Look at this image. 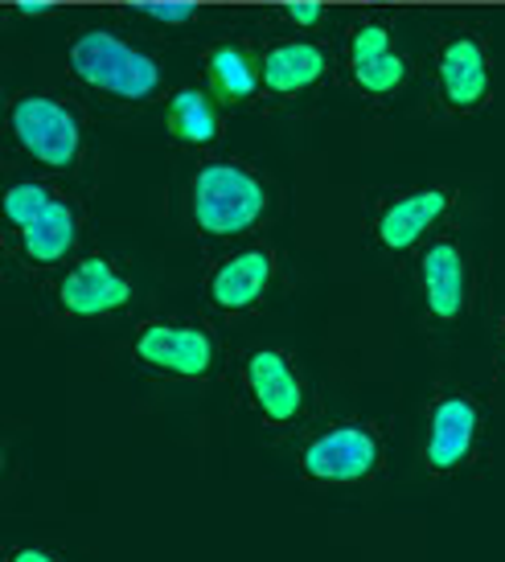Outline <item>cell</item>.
<instances>
[{
  "instance_id": "obj_13",
  "label": "cell",
  "mask_w": 505,
  "mask_h": 562,
  "mask_svg": "<svg viewBox=\"0 0 505 562\" xmlns=\"http://www.w3.org/2000/svg\"><path fill=\"white\" fill-rule=\"evenodd\" d=\"M493 91V66L490 49L476 33H448L436 49V94L452 115L485 108Z\"/></svg>"
},
{
  "instance_id": "obj_15",
  "label": "cell",
  "mask_w": 505,
  "mask_h": 562,
  "mask_svg": "<svg viewBox=\"0 0 505 562\" xmlns=\"http://www.w3.org/2000/svg\"><path fill=\"white\" fill-rule=\"evenodd\" d=\"M205 75H210V91L222 99L226 108H243L255 94L263 91V75H259V58H251L243 46H214L205 54Z\"/></svg>"
},
{
  "instance_id": "obj_16",
  "label": "cell",
  "mask_w": 505,
  "mask_h": 562,
  "mask_svg": "<svg viewBox=\"0 0 505 562\" xmlns=\"http://www.w3.org/2000/svg\"><path fill=\"white\" fill-rule=\"evenodd\" d=\"M165 124H169V136L177 144L210 148L222 136V115H218V103H214V91H202V87H181V91H173L169 108H165Z\"/></svg>"
},
{
  "instance_id": "obj_1",
  "label": "cell",
  "mask_w": 505,
  "mask_h": 562,
  "mask_svg": "<svg viewBox=\"0 0 505 562\" xmlns=\"http://www.w3.org/2000/svg\"><path fill=\"white\" fill-rule=\"evenodd\" d=\"M490 452V411L473 386L444 378L427 394L424 411V472L436 484H457L481 472Z\"/></svg>"
},
{
  "instance_id": "obj_3",
  "label": "cell",
  "mask_w": 505,
  "mask_h": 562,
  "mask_svg": "<svg viewBox=\"0 0 505 562\" xmlns=\"http://www.w3.org/2000/svg\"><path fill=\"white\" fill-rule=\"evenodd\" d=\"M271 210L268 181L243 160H205L190 177V218L205 243H238Z\"/></svg>"
},
{
  "instance_id": "obj_17",
  "label": "cell",
  "mask_w": 505,
  "mask_h": 562,
  "mask_svg": "<svg viewBox=\"0 0 505 562\" xmlns=\"http://www.w3.org/2000/svg\"><path fill=\"white\" fill-rule=\"evenodd\" d=\"M407 58L399 54L395 46L391 49H379V54H370V58H354L349 63V75H354V87L362 94H374V99H386V94H395L403 82H407Z\"/></svg>"
},
{
  "instance_id": "obj_8",
  "label": "cell",
  "mask_w": 505,
  "mask_h": 562,
  "mask_svg": "<svg viewBox=\"0 0 505 562\" xmlns=\"http://www.w3.org/2000/svg\"><path fill=\"white\" fill-rule=\"evenodd\" d=\"M280 283V250L268 243H247L218 255L205 271V304L222 321H247L268 308L271 292Z\"/></svg>"
},
{
  "instance_id": "obj_14",
  "label": "cell",
  "mask_w": 505,
  "mask_h": 562,
  "mask_svg": "<svg viewBox=\"0 0 505 562\" xmlns=\"http://www.w3.org/2000/svg\"><path fill=\"white\" fill-rule=\"evenodd\" d=\"M259 75H263V91L276 94V99L304 94L329 75V54L316 46V42H304V37L276 42L259 58Z\"/></svg>"
},
{
  "instance_id": "obj_23",
  "label": "cell",
  "mask_w": 505,
  "mask_h": 562,
  "mask_svg": "<svg viewBox=\"0 0 505 562\" xmlns=\"http://www.w3.org/2000/svg\"><path fill=\"white\" fill-rule=\"evenodd\" d=\"M21 13H25V16H33V13H46V0H25V4H21Z\"/></svg>"
},
{
  "instance_id": "obj_11",
  "label": "cell",
  "mask_w": 505,
  "mask_h": 562,
  "mask_svg": "<svg viewBox=\"0 0 505 562\" xmlns=\"http://www.w3.org/2000/svg\"><path fill=\"white\" fill-rule=\"evenodd\" d=\"M136 300V283L108 255H75L54 276V308L70 321H99L124 313Z\"/></svg>"
},
{
  "instance_id": "obj_10",
  "label": "cell",
  "mask_w": 505,
  "mask_h": 562,
  "mask_svg": "<svg viewBox=\"0 0 505 562\" xmlns=\"http://www.w3.org/2000/svg\"><path fill=\"white\" fill-rule=\"evenodd\" d=\"M457 205L460 193L452 186L399 189L386 202H379L374 218H370V238L386 255H411L424 247L427 238L440 235V226L457 214Z\"/></svg>"
},
{
  "instance_id": "obj_2",
  "label": "cell",
  "mask_w": 505,
  "mask_h": 562,
  "mask_svg": "<svg viewBox=\"0 0 505 562\" xmlns=\"http://www.w3.org/2000/svg\"><path fill=\"white\" fill-rule=\"evenodd\" d=\"M296 472L321 488H366L386 472V431L379 419L346 415L304 427L296 443Z\"/></svg>"
},
{
  "instance_id": "obj_12",
  "label": "cell",
  "mask_w": 505,
  "mask_h": 562,
  "mask_svg": "<svg viewBox=\"0 0 505 562\" xmlns=\"http://www.w3.org/2000/svg\"><path fill=\"white\" fill-rule=\"evenodd\" d=\"M9 235H13L16 259L30 267V271H37V276H58L75 259V247H79V235H82V214L70 198L54 193L25 226H16Z\"/></svg>"
},
{
  "instance_id": "obj_9",
  "label": "cell",
  "mask_w": 505,
  "mask_h": 562,
  "mask_svg": "<svg viewBox=\"0 0 505 562\" xmlns=\"http://www.w3.org/2000/svg\"><path fill=\"white\" fill-rule=\"evenodd\" d=\"M9 132H13L16 148L49 172H70L87 148L79 111L54 94H16L9 108Z\"/></svg>"
},
{
  "instance_id": "obj_18",
  "label": "cell",
  "mask_w": 505,
  "mask_h": 562,
  "mask_svg": "<svg viewBox=\"0 0 505 562\" xmlns=\"http://www.w3.org/2000/svg\"><path fill=\"white\" fill-rule=\"evenodd\" d=\"M54 193L58 189H49L46 181H13V186L4 189V222H9V231L25 226Z\"/></svg>"
},
{
  "instance_id": "obj_22",
  "label": "cell",
  "mask_w": 505,
  "mask_h": 562,
  "mask_svg": "<svg viewBox=\"0 0 505 562\" xmlns=\"http://www.w3.org/2000/svg\"><path fill=\"white\" fill-rule=\"evenodd\" d=\"M288 16H292V25H316V21H321V9H316V4H292Z\"/></svg>"
},
{
  "instance_id": "obj_19",
  "label": "cell",
  "mask_w": 505,
  "mask_h": 562,
  "mask_svg": "<svg viewBox=\"0 0 505 562\" xmlns=\"http://www.w3.org/2000/svg\"><path fill=\"white\" fill-rule=\"evenodd\" d=\"M4 562H66L63 550L42 547V542H16L4 550Z\"/></svg>"
},
{
  "instance_id": "obj_5",
  "label": "cell",
  "mask_w": 505,
  "mask_h": 562,
  "mask_svg": "<svg viewBox=\"0 0 505 562\" xmlns=\"http://www.w3.org/2000/svg\"><path fill=\"white\" fill-rule=\"evenodd\" d=\"M127 353L144 374L160 382L202 386L222 374V341L210 321L193 316H148L132 328Z\"/></svg>"
},
{
  "instance_id": "obj_20",
  "label": "cell",
  "mask_w": 505,
  "mask_h": 562,
  "mask_svg": "<svg viewBox=\"0 0 505 562\" xmlns=\"http://www.w3.org/2000/svg\"><path fill=\"white\" fill-rule=\"evenodd\" d=\"M144 13L165 21V25H190L193 21V9L190 4H144Z\"/></svg>"
},
{
  "instance_id": "obj_21",
  "label": "cell",
  "mask_w": 505,
  "mask_h": 562,
  "mask_svg": "<svg viewBox=\"0 0 505 562\" xmlns=\"http://www.w3.org/2000/svg\"><path fill=\"white\" fill-rule=\"evenodd\" d=\"M493 366L505 382V313H497V321H493Z\"/></svg>"
},
{
  "instance_id": "obj_6",
  "label": "cell",
  "mask_w": 505,
  "mask_h": 562,
  "mask_svg": "<svg viewBox=\"0 0 505 562\" xmlns=\"http://www.w3.org/2000/svg\"><path fill=\"white\" fill-rule=\"evenodd\" d=\"M70 70L91 91L124 99V103H148L160 91V66L153 54L124 42L111 30H82L70 42Z\"/></svg>"
},
{
  "instance_id": "obj_7",
  "label": "cell",
  "mask_w": 505,
  "mask_h": 562,
  "mask_svg": "<svg viewBox=\"0 0 505 562\" xmlns=\"http://www.w3.org/2000/svg\"><path fill=\"white\" fill-rule=\"evenodd\" d=\"M415 283L424 300V325L427 333H452L469 321L473 308V263L464 243L452 235L427 238L415 250Z\"/></svg>"
},
{
  "instance_id": "obj_4",
  "label": "cell",
  "mask_w": 505,
  "mask_h": 562,
  "mask_svg": "<svg viewBox=\"0 0 505 562\" xmlns=\"http://www.w3.org/2000/svg\"><path fill=\"white\" fill-rule=\"evenodd\" d=\"M238 391L251 415L276 436H296L313 419V386L308 374L284 345H251L238 353Z\"/></svg>"
}]
</instances>
